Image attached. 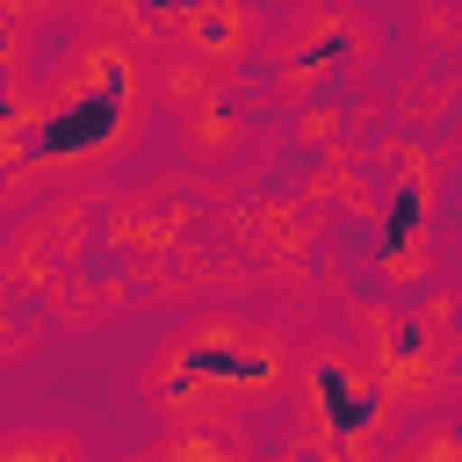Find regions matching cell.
<instances>
[{"instance_id": "4", "label": "cell", "mask_w": 462, "mask_h": 462, "mask_svg": "<svg viewBox=\"0 0 462 462\" xmlns=\"http://www.w3.org/2000/svg\"><path fill=\"white\" fill-rule=\"evenodd\" d=\"M94 224H101V202H94V195H51V202H36V209L22 217V231L7 238L0 274L36 289L43 274L79 267V260H87V245H94Z\"/></svg>"}, {"instance_id": "6", "label": "cell", "mask_w": 462, "mask_h": 462, "mask_svg": "<svg viewBox=\"0 0 462 462\" xmlns=\"http://www.w3.org/2000/svg\"><path fill=\"white\" fill-rule=\"evenodd\" d=\"M267 29H274V22L260 14V0H195V7L173 14L166 43L202 51V58H217V65H238V58L267 51Z\"/></svg>"}, {"instance_id": "2", "label": "cell", "mask_w": 462, "mask_h": 462, "mask_svg": "<svg viewBox=\"0 0 462 462\" xmlns=\"http://www.w3.org/2000/svg\"><path fill=\"white\" fill-rule=\"evenodd\" d=\"M267 58H274V94L289 108H303V101H318L325 79H339V72L361 79L383 58V29L354 0H296L289 22L267 29Z\"/></svg>"}, {"instance_id": "12", "label": "cell", "mask_w": 462, "mask_h": 462, "mask_svg": "<svg viewBox=\"0 0 462 462\" xmlns=\"http://www.w3.org/2000/svg\"><path fill=\"white\" fill-rule=\"evenodd\" d=\"M289 137H296L303 152H325V144H339V137H346V108L303 101V108H296V123H289Z\"/></svg>"}, {"instance_id": "14", "label": "cell", "mask_w": 462, "mask_h": 462, "mask_svg": "<svg viewBox=\"0 0 462 462\" xmlns=\"http://www.w3.org/2000/svg\"><path fill=\"white\" fill-rule=\"evenodd\" d=\"M383 274L404 289V282H419V274H426V253H419V245H411V253H390V260H383Z\"/></svg>"}, {"instance_id": "1", "label": "cell", "mask_w": 462, "mask_h": 462, "mask_svg": "<svg viewBox=\"0 0 462 462\" xmlns=\"http://www.w3.org/2000/svg\"><path fill=\"white\" fill-rule=\"evenodd\" d=\"M296 383V346L238 310H202L180 318L152 361L137 368V390L159 419H202V411H260L282 404Z\"/></svg>"}, {"instance_id": "5", "label": "cell", "mask_w": 462, "mask_h": 462, "mask_svg": "<svg viewBox=\"0 0 462 462\" xmlns=\"http://www.w3.org/2000/svg\"><path fill=\"white\" fill-rule=\"evenodd\" d=\"M253 87L238 79L231 94H217V101H202V108H180L173 116V152L188 159V166H202V173H231V166H245V152H253Z\"/></svg>"}, {"instance_id": "10", "label": "cell", "mask_w": 462, "mask_h": 462, "mask_svg": "<svg viewBox=\"0 0 462 462\" xmlns=\"http://www.w3.org/2000/svg\"><path fill=\"white\" fill-rule=\"evenodd\" d=\"M159 455H253V426H238L231 411L173 419V433L159 440Z\"/></svg>"}, {"instance_id": "3", "label": "cell", "mask_w": 462, "mask_h": 462, "mask_svg": "<svg viewBox=\"0 0 462 462\" xmlns=\"http://www.w3.org/2000/svg\"><path fill=\"white\" fill-rule=\"evenodd\" d=\"M296 448H346L375 426L383 397V361L368 339H310L296 354Z\"/></svg>"}, {"instance_id": "7", "label": "cell", "mask_w": 462, "mask_h": 462, "mask_svg": "<svg viewBox=\"0 0 462 462\" xmlns=\"http://www.w3.org/2000/svg\"><path fill=\"white\" fill-rule=\"evenodd\" d=\"M36 303L51 310V325H58V332H101V325H116L137 296H130V282H101V274L58 267V274H43V282H36Z\"/></svg>"}, {"instance_id": "9", "label": "cell", "mask_w": 462, "mask_h": 462, "mask_svg": "<svg viewBox=\"0 0 462 462\" xmlns=\"http://www.w3.org/2000/svg\"><path fill=\"white\" fill-rule=\"evenodd\" d=\"M43 339H51V310L36 303V289L29 282H0V368L29 361Z\"/></svg>"}, {"instance_id": "13", "label": "cell", "mask_w": 462, "mask_h": 462, "mask_svg": "<svg viewBox=\"0 0 462 462\" xmlns=\"http://www.w3.org/2000/svg\"><path fill=\"white\" fill-rule=\"evenodd\" d=\"M455 448H462V440H455L448 426H426V433H411V440H404V455H455Z\"/></svg>"}, {"instance_id": "8", "label": "cell", "mask_w": 462, "mask_h": 462, "mask_svg": "<svg viewBox=\"0 0 462 462\" xmlns=\"http://www.w3.org/2000/svg\"><path fill=\"white\" fill-rule=\"evenodd\" d=\"M144 87H152V101L159 108H202V101H217V94H231L238 87V65H217V58H202V51H180V43H166L152 65H144Z\"/></svg>"}, {"instance_id": "15", "label": "cell", "mask_w": 462, "mask_h": 462, "mask_svg": "<svg viewBox=\"0 0 462 462\" xmlns=\"http://www.w3.org/2000/svg\"><path fill=\"white\" fill-rule=\"evenodd\" d=\"M289 7H296V0H289Z\"/></svg>"}, {"instance_id": "11", "label": "cell", "mask_w": 462, "mask_h": 462, "mask_svg": "<svg viewBox=\"0 0 462 462\" xmlns=\"http://www.w3.org/2000/svg\"><path fill=\"white\" fill-rule=\"evenodd\" d=\"M22 455L79 462L87 455V433H72V426H14V433H0V462H22Z\"/></svg>"}]
</instances>
